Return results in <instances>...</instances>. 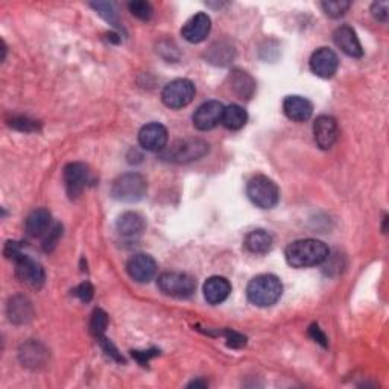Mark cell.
<instances>
[{
    "mask_svg": "<svg viewBox=\"0 0 389 389\" xmlns=\"http://www.w3.org/2000/svg\"><path fill=\"white\" fill-rule=\"evenodd\" d=\"M285 255L292 268H310L328 259V248L318 239H301L289 245Z\"/></svg>",
    "mask_w": 389,
    "mask_h": 389,
    "instance_id": "cell-1",
    "label": "cell"
},
{
    "mask_svg": "<svg viewBox=\"0 0 389 389\" xmlns=\"http://www.w3.org/2000/svg\"><path fill=\"white\" fill-rule=\"evenodd\" d=\"M281 294H283V285L276 276L271 274L254 277L246 287L248 301L259 308H269L276 304Z\"/></svg>",
    "mask_w": 389,
    "mask_h": 389,
    "instance_id": "cell-2",
    "label": "cell"
},
{
    "mask_svg": "<svg viewBox=\"0 0 389 389\" xmlns=\"http://www.w3.org/2000/svg\"><path fill=\"white\" fill-rule=\"evenodd\" d=\"M246 195L260 209H274L280 201V189L271 178L264 175L253 177L246 184Z\"/></svg>",
    "mask_w": 389,
    "mask_h": 389,
    "instance_id": "cell-3",
    "label": "cell"
},
{
    "mask_svg": "<svg viewBox=\"0 0 389 389\" xmlns=\"http://www.w3.org/2000/svg\"><path fill=\"white\" fill-rule=\"evenodd\" d=\"M146 180L140 173H125L113 183L111 195L122 203H137L146 195Z\"/></svg>",
    "mask_w": 389,
    "mask_h": 389,
    "instance_id": "cell-4",
    "label": "cell"
},
{
    "mask_svg": "<svg viewBox=\"0 0 389 389\" xmlns=\"http://www.w3.org/2000/svg\"><path fill=\"white\" fill-rule=\"evenodd\" d=\"M209 152V145L201 138H184L173 143L170 149L163 154V159L173 163H189L200 160Z\"/></svg>",
    "mask_w": 389,
    "mask_h": 389,
    "instance_id": "cell-5",
    "label": "cell"
},
{
    "mask_svg": "<svg viewBox=\"0 0 389 389\" xmlns=\"http://www.w3.org/2000/svg\"><path fill=\"white\" fill-rule=\"evenodd\" d=\"M160 291L173 298H189L195 294L196 281L184 272H164L159 277Z\"/></svg>",
    "mask_w": 389,
    "mask_h": 389,
    "instance_id": "cell-6",
    "label": "cell"
},
{
    "mask_svg": "<svg viewBox=\"0 0 389 389\" xmlns=\"http://www.w3.org/2000/svg\"><path fill=\"white\" fill-rule=\"evenodd\" d=\"M195 97V86L189 79H175L163 88L161 101L173 110L184 109Z\"/></svg>",
    "mask_w": 389,
    "mask_h": 389,
    "instance_id": "cell-7",
    "label": "cell"
},
{
    "mask_svg": "<svg viewBox=\"0 0 389 389\" xmlns=\"http://www.w3.org/2000/svg\"><path fill=\"white\" fill-rule=\"evenodd\" d=\"M13 260L15 263V276L19 277L20 281L34 289H40L45 285L46 274L43 267L38 262L23 253L14 255Z\"/></svg>",
    "mask_w": 389,
    "mask_h": 389,
    "instance_id": "cell-8",
    "label": "cell"
},
{
    "mask_svg": "<svg viewBox=\"0 0 389 389\" xmlns=\"http://www.w3.org/2000/svg\"><path fill=\"white\" fill-rule=\"evenodd\" d=\"M88 181L90 170L84 163H70L64 168V184L70 200H77L84 192Z\"/></svg>",
    "mask_w": 389,
    "mask_h": 389,
    "instance_id": "cell-9",
    "label": "cell"
},
{
    "mask_svg": "<svg viewBox=\"0 0 389 389\" xmlns=\"http://www.w3.org/2000/svg\"><path fill=\"white\" fill-rule=\"evenodd\" d=\"M168 129L161 123H148L138 132V143L146 151L160 152L168 145Z\"/></svg>",
    "mask_w": 389,
    "mask_h": 389,
    "instance_id": "cell-10",
    "label": "cell"
},
{
    "mask_svg": "<svg viewBox=\"0 0 389 389\" xmlns=\"http://www.w3.org/2000/svg\"><path fill=\"white\" fill-rule=\"evenodd\" d=\"M127 272L137 283H149L157 274V262L148 254H134L127 263Z\"/></svg>",
    "mask_w": 389,
    "mask_h": 389,
    "instance_id": "cell-11",
    "label": "cell"
},
{
    "mask_svg": "<svg viewBox=\"0 0 389 389\" xmlns=\"http://www.w3.org/2000/svg\"><path fill=\"white\" fill-rule=\"evenodd\" d=\"M339 68L338 55L328 47H319L310 56V70L319 78L328 79L335 77Z\"/></svg>",
    "mask_w": 389,
    "mask_h": 389,
    "instance_id": "cell-12",
    "label": "cell"
},
{
    "mask_svg": "<svg viewBox=\"0 0 389 389\" xmlns=\"http://www.w3.org/2000/svg\"><path fill=\"white\" fill-rule=\"evenodd\" d=\"M223 106L219 101H209L203 104L193 114V125L200 131H209L222 123Z\"/></svg>",
    "mask_w": 389,
    "mask_h": 389,
    "instance_id": "cell-13",
    "label": "cell"
},
{
    "mask_svg": "<svg viewBox=\"0 0 389 389\" xmlns=\"http://www.w3.org/2000/svg\"><path fill=\"white\" fill-rule=\"evenodd\" d=\"M212 20L205 13H198L192 19H189L181 29V35L189 43H201L210 34Z\"/></svg>",
    "mask_w": 389,
    "mask_h": 389,
    "instance_id": "cell-14",
    "label": "cell"
},
{
    "mask_svg": "<svg viewBox=\"0 0 389 389\" xmlns=\"http://www.w3.org/2000/svg\"><path fill=\"white\" fill-rule=\"evenodd\" d=\"M313 137L321 149H330L338 138V123L332 116H319L313 123Z\"/></svg>",
    "mask_w": 389,
    "mask_h": 389,
    "instance_id": "cell-15",
    "label": "cell"
},
{
    "mask_svg": "<svg viewBox=\"0 0 389 389\" xmlns=\"http://www.w3.org/2000/svg\"><path fill=\"white\" fill-rule=\"evenodd\" d=\"M333 40L335 45L341 49L345 55L351 58H360L363 55V49L358 35H356V32L350 26H347V24L335 31Z\"/></svg>",
    "mask_w": 389,
    "mask_h": 389,
    "instance_id": "cell-16",
    "label": "cell"
},
{
    "mask_svg": "<svg viewBox=\"0 0 389 389\" xmlns=\"http://www.w3.org/2000/svg\"><path fill=\"white\" fill-rule=\"evenodd\" d=\"M283 111L287 119L294 122H305L313 114V105L303 96H287L283 101Z\"/></svg>",
    "mask_w": 389,
    "mask_h": 389,
    "instance_id": "cell-17",
    "label": "cell"
},
{
    "mask_svg": "<svg viewBox=\"0 0 389 389\" xmlns=\"http://www.w3.org/2000/svg\"><path fill=\"white\" fill-rule=\"evenodd\" d=\"M231 294V285L227 278L214 276L207 278L204 283V296L207 303L210 304H221L228 298Z\"/></svg>",
    "mask_w": 389,
    "mask_h": 389,
    "instance_id": "cell-18",
    "label": "cell"
},
{
    "mask_svg": "<svg viewBox=\"0 0 389 389\" xmlns=\"http://www.w3.org/2000/svg\"><path fill=\"white\" fill-rule=\"evenodd\" d=\"M52 223V216L49 210L46 209H37L32 212L24 222V230H26L28 236L31 237H40L49 233Z\"/></svg>",
    "mask_w": 389,
    "mask_h": 389,
    "instance_id": "cell-19",
    "label": "cell"
},
{
    "mask_svg": "<svg viewBox=\"0 0 389 389\" xmlns=\"http://www.w3.org/2000/svg\"><path fill=\"white\" fill-rule=\"evenodd\" d=\"M8 318L14 324H26L32 318V304L26 296L15 295L13 296L10 303H8Z\"/></svg>",
    "mask_w": 389,
    "mask_h": 389,
    "instance_id": "cell-20",
    "label": "cell"
},
{
    "mask_svg": "<svg viewBox=\"0 0 389 389\" xmlns=\"http://www.w3.org/2000/svg\"><path fill=\"white\" fill-rule=\"evenodd\" d=\"M231 90L239 99H250L255 92L254 79L244 70H233L230 74Z\"/></svg>",
    "mask_w": 389,
    "mask_h": 389,
    "instance_id": "cell-21",
    "label": "cell"
},
{
    "mask_svg": "<svg viewBox=\"0 0 389 389\" xmlns=\"http://www.w3.org/2000/svg\"><path fill=\"white\" fill-rule=\"evenodd\" d=\"M116 227H118L119 235L125 236V237H134L143 231L145 221L138 213L127 212V213L120 214L118 223H116Z\"/></svg>",
    "mask_w": 389,
    "mask_h": 389,
    "instance_id": "cell-22",
    "label": "cell"
},
{
    "mask_svg": "<svg viewBox=\"0 0 389 389\" xmlns=\"http://www.w3.org/2000/svg\"><path fill=\"white\" fill-rule=\"evenodd\" d=\"M244 245L251 254H267L272 248V236L264 230H254L246 235Z\"/></svg>",
    "mask_w": 389,
    "mask_h": 389,
    "instance_id": "cell-23",
    "label": "cell"
},
{
    "mask_svg": "<svg viewBox=\"0 0 389 389\" xmlns=\"http://www.w3.org/2000/svg\"><path fill=\"white\" fill-rule=\"evenodd\" d=\"M248 120V114L246 111L242 109L241 105H230L223 110V116H222V123L223 127L231 131L241 129L245 127V123Z\"/></svg>",
    "mask_w": 389,
    "mask_h": 389,
    "instance_id": "cell-24",
    "label": "cell"
},
{
    "mask_svg": "<svg viewBox=\"0 0 389 389\" xmlns=\"http://www.w3.org/2000/svg\"><path fill=\"white\" fill-rule=\"evenodd\" d=\"M20 359H22L23 363H26V367L37 368L38 365H41V363H43L45 351L41 350V345L31 342V344H26V345L22 347Z\"/></svg>",
    "mask_w": 389,
    "mask_h": 389,
    "instance_id": "cell-25",
    "label": "cell"
},
{
    "mask_svg": "<svg viewBox=\"0 0 389 389\" xmlns=\"http://www.w3.org/2000/svg\"><path fill=\"white\" fill-rule=\"evenodd\" d=\"M106 327H109V317L102 309H96L93 312L92 321H90V332L97 339L104 336Z\"/></svg>",
    "mask_w": 389,
    "mask_h": 389,
    "instance_id": "cell-26",
    "label": "cell"
},
{
    "mask_svg": "<svg viewBox=\"0 0 389 389\" xmlns=\"http://www.w3.org/2000/svg\"><path fill=\"white\" fill-rule=\"evenodd\" d=\"M322 10L332 19H339L350 10L351 3L345 2V0H330V2H322Z\"/></svg>",
    "mask_w": 389,
    "mask_h": 389,
    "instance_id": "cell-27",
    "label": "cell"
},
{
    "mask_svg": "<svg viewBox=\"0 0 389 389\" xmlns=\"http://www.w3.org/2000/svg\"><path fill=\"white\" fill-rule=\"evenodd\" d=\"M128 8H129L131 14L136 15V17L140 19V20H146L148 22L149 19L152 17L154 10H152L151 3L143 2V0H136V2H131L128 5Z\"/></svg>",
    "mask_w": 389,
    "mask_h": 389,
    "instance_id": "cell-28",
    "label": "cell"
},
{
    "mask_svg": "<svg viewBox=\"0 0 389 389\" xmlns=\"http://www.w3.org/2000/svg\"><path fill=\"white\" fill-rule=\"evenodd\" d=\"M92 8H95L99 15H102L106 22H110L114 26L118 24V14L114 13L111 3H92Z\"/></svg>",
    "mask_w": 389,
    "mask_h": 389,
    "instance_id": "cell-29",
    "label": "cell"
},
{
    "mask_svg": "<svg viewBox=\"0 0 389 389\" xmlns=\"http://www.w3.org/2000/svg\"><path fill=\"white\" fill-rule=\"evenodd\" d=\"M10 125L15 129H19V131H24V132H32V131H38L40 125H38V122L35 120H31L28 118H14L11 122H10Z\"/></svg>",
    "mask_w": 389,
    "mask_h": 389,
    "instance_id": "cell-30",
    "label": "cell"
},
{
    "mask_svg": "<svg viewBox=\"0 0 389 389\" xmlns=\"http://www.w3.org/2000/svg\"><path fill=\"white\" fill-rule=\"evenodd\" d=\"M72 294L74 296H78L81 301H84V303H90L92 301V298L95 295V289L93 286L88 283V281H86V283H81L78 287H74Z\"/></svg>",
    "mask_w": 389,
    "mask_h": 389,
    "instance_id": "cell-31",
    "label": "cell"
},
{
    "mask_svg": "<svg viewBox=\"0 0 389 389\" xmlns=\"http://www.w3.org/2000/svg\"><path fill=\"white\" fill-rule=\"evenodd\" d=\"M97 342L101 344V347H102V350L110 356L111 359H114V360H118V362H123V358L122 356L119 354V351H118V349H116V347L111 344V341H109V339H106L105 336H101V338H97Z\"/></svg>",
    "mask_w": 389,
    "mask_h": 389,
    "instance_id": "cell-32",
    "label": "cell"
},
{
    "mask_svg": "<svg viewBox=\"0 0 389 389\" xmlns=\"http://www.w3.org/2000/svg\"><path fill=\"white\" fill-rule=\"evenodd\" d=\"M371 13L379 22H386L389 14V3L388 2H374L371 5Z\"/></svg>",
    "mask_w": 389,
    "mask_h": 389,
    "instance_id": "cell-33",
    "label": "cell"
},
{
    "mask_svg": "<svg viewBox=\"0 0 389 389\" xmlns=\"http://www.w3.org/2000/svg\"><path fill=\"white\" fill-rule=\"evenodd\" d=\"M61 231H63V228H61L60 223H56V225H55L54 228L49 230V233H47L49 236H47V239L45 241V250H46V251H51L52 248L56 245L58 237L61 236Z\"/></svg>",
    "mask_w": 389,
    "mask_h": 389,
    "instance_id": "cell-34",
    "label": "cell"
},
{
    "mask_svg": "<svg viewBox=\"0 0 389 389\" xmlns=\"http://www.w3.org/2000/svg\"><path fill=\"white\" fill-rule=\"evenodd\" d=\"M225 336H227L228 345L233 347V349H242V347H245V344H246V338L245 336L239 335L236 332H231V330H227Z\"/></svg>",
    "mask_w": 389,
    "mask_h": 389,
    "instance_id": "cell-35",
    "label": "cell"
},
{
    "mask_svg": "<svg viewBox=\"0 0 389 389\" xmlns=\"http://www.w3.org/2000/svg\"><path fill=\"white\" fill-rule=\"evenodd\" d=\"M309 335L312 336V339H315V341L319 342L322 347H327V338H326L324 333L321 332V328H319L317 324L310 326V328H309Z\"/></svg>",
    "mask_w": 389,
    "mask_h": 389,
    "instance_id": "cell-36",
    "label": "cell"
},
{
    "mask_svg": "<svg viewBox=\"0 0 389 389\" xmlns=\"http://www.w3.org/2000/svg\"><path fill=\"white\" fill-rule=\"evenodd\" d=\"M157 350H148V351H132V358H136L140 363H146L149 359L159 354Z\"/></svg>",
    "mask_w": 389,
    "mask_h": 389,
    "instance_id": "cell-37",
    "label": "cell"
},
{
    "mask_svg": "<svg viewBox=\"0 0 389 389\" xmlns=\"http://www.w3.org/2000/svg\"><path fill=\"white\" fill-rule=\"evenodd\" d=\"M205 386H207L205 382H198V380H196V382H192L189 385V388H205Z\"/></svg>",
    "mask_w": 389,
    "mask_h": 389,
    "instance_id": "cell-38",
    "label": "cell"
}]
</instances>
